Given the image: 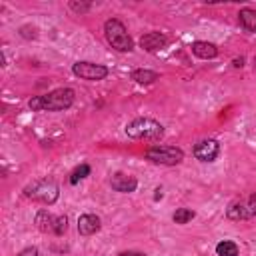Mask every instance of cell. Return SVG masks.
<instances>
[{"label": "cell", "mask_w": 256, "mask_h": 256, "mask_svg": "<svg viewBox=\"0 0 256 256\" xmlns=\"http://www.w3.org/2000/svg\"><path fill=\"white\" fill-rule=\"evenodd\" d=\"M154 198H156V200H158V198H162V190H160V188L156 190V196H154Z\"/></svg>", "instance_id": "cell-24"}, {"label": "cell", "mask_w": 256, "mask_h": 256, "mask_svg": "<svg viewBox=\"0 0 256 256\" xmlns=\"http://www.w3.org/2000/svg\"><path fill=\"white\" fill-rule=\"evenodd\" d=\"M194 218H196V212H194V210H190V208H178V210L172 214L174 224H180V226H184V224L192 222Z\"/></svg>", "instance_id": "cell-17"}, {"label": "cell", "mask_w": 256, "mask_h": 256, "mask_svg": "<svg viewBox=\"0 0 256 256\" xmlns=\"http://www.w3.org/2000/svg\"><path fill=\"white\" fill-rule=\"evenodd\" d=\"M192 54L196 56V58H200V60H214L216 56H218V46L216 44H212V42H202V40H198V42H192Z\"/></svg>", "instance_id": "cell-13"}, {"label": "cell", "mask_w": 256, "mask_h": 256, "mask_svg": "<svg viewBox=\"0 0 256 256\" xmlns=\"http://www.w3.org/2000/svg\"><path fill=\"white\" fill-rule=\"evenodd\" d=\"M34 224L40 232L44 234H52V236H64L68 230V218L64 214H52L48 210H38Z\"/></svg>", "instance_id": "cell-6"}, {"label": "cell", "mask_w": 256, "mask_h": 256, "mask_svg": "<svg viewBox=\"0 0 256 256\" xmlns=\"http://www.w3.org/2000/svg\"><path fill=\"white\" fill-rule=\"evenodd\" d=\"M20 36L26 38V40H30V38H38V30H36L34 26H22V28H20Z\"/></svg>", "instance_id": "cell-20"}, {"label": "cell", "mask_w": 256, "mask_h": 256, "mask_svg": "<svg viewBox=\"0 0 256 256\" xmlns=\"http://www.w3.org/2000/svg\"><path fill=\"white\" fill-rule=\"evenodd\" d=\"M104 36L116 52H132L134 50V40L128 34L126 26L118 18H110L104 22Z\"/></svg>", "instance_id": "cell-4"}, {"label": "cell", "mask_w": 256, "mask_h": 256, "mask_svg": "<svg viewBox=\"0 0 256 256\" xmlns=\"http://www.w3.org/2000/svg\"><path fill=\"white\" fill-rule=\"evenodd\" d=\"M124 132L128 138L144 142H160L164 138V126L154 118H134L126 124Z\"/></svg>", "instance_id": "cell-2"}, {"label": "cell", "mask_w": 256, "mask_h": 256, "mask_svg": "<svg viewBox=\"0 0 256 256\" xmlns=\"http://www.w3.org/2000/svg\"><path fill=\"white\" fill-rule=\"evenodd\" d=\"M74 100H76V92L72 88H56L46 94L30 98L28 108L32 112H62L72 108Z\"/></svg>", "instance_id": "cell-1"}, {"label": "cell", "mask_w": 256, "mask_h": 256, "mask_svg": "<svg viewBox=\"0 0 256 256\" xmlns=\"http://www.w3.org/2000/svg\"><path fill=\"white\" fill-rule=\"evenodd\" d=\"M102 228V222L96 214H82L78 218V234L80 236H94Z\"/></svg>", "instance_id": "cell-12"}, {"label": "cell", "mask_w": 256, "mask_h": 256, "mask_svg": "<svg viewBox=\"0 0 256 256\" xmlns=\"http://www.w3.org/2000/svg\"><path fill=\"white\" fill-rule=\"evenodd\" d=\"M234 66H236V68H242V66H244V58H240V60H234Z\"/></svg>", "instance_id": "cell-23"}, {"label": "cell", "mask_w": 256, "mask_h": 256, "mask_svg": "<svg viewBox=\"0 0 256 256\" xmlns=\"http://www.w3.org/2000/svg\"><path fill=\"white\" fill-rule=\"evenodd\" d=\"M130 80H134L136 84H154L156 80H160V74L154 72V70H144V68H138L134 72H130Z\"/></svg>", "instance_id": "cell-14"}, {"label": "cell", "mask_w": 256, "mask_h": 256, "mask_svg": "<svg viewBox=\"0 0 256 256\" xmlns=\"http://www.w3.org/2000/svg\"><path fill=\"white\" fill-rule=\"evenodd\" d=\"M216 254H218V256H240V248H238V244L232 242V240H222V242H218V246H216Z\"/></svg>", "instance_id": "cell-16"}, {"label": "cell", "mask_w": 256, "mask_h": 256, "mask_svg": "<svg viewBox=\"0 0 256 256\" xmlns=\"http://www.w3.org/2000/svg\"><path fill=\"white\" fill-rule=\"evenodd\" d=\"M22 194H24V198H28L32 202H38V204H44V206H52L60 198V186L52 178H40V180L30 182L22 190Z\"/></svg>", "instance_id": "cell-3"}, {"label": "cell", "mask_w": 256, "mask_h": 256, "mask_svg": "<svg viewBox=\"0 0 256 256\" xmlns=\"http://www.w3.org/2000/svg\"><path fill=\"white\" fill-rule=\"evenodd\" d=\"M144 158L158 166H178L184 160V150L178 146H150Z\"/></svg>", "instance_id": "cell-5"}, {"label": "cell", "mask_w": 256, "mask_h": 256, "mask_svg": "<svg viewBox=\"0 0 256 256\" xmlns=\"http://www.w3.org/2000/svg\"><path fill=\"white\" fill-rule=\"evenodd\" d=\"M254 70H256V58H254Z\"/></svg>", "instance_id": "cell-25"}, {"label": "cell", "mask_w": 256, "mask_h": 256, "mask_svg": "<svg viewBox=\"0 0 256 256\" xmlns=\"http://www.w3.org/2000/svg\"><path fill=\"white\" fill-rule=\"evenodd\" d=\"M118 256H148L144 252H138V250H126V252H120Z\"/></svg>", "instance_id": "cell-22"}, {"label": "cell", "mask_w": 256, "mask_h": 256, "mask_svg": "<svg viewBox=\"0 0 256 256\" xmlns=\"http://www.w3.org/2000/svg\"><path fill=\"white\" fill-rule=\"evenodd\" d=\"M140 46H142L146 52H160L162 48L168 46V38H166V34L154 30V32H148V34H144V36L140 38Z\"/></svg>", "instance_id": "cell-11"}, {"label": "cell", "mask_w": 256, "mask_h": 256, "mask_svg": "<svg viewBox=\"0 0 256 256\" xmlns=\"http://www.w3.org/2000/svg\"><path fill=\"white\" fill-rule=\"evenodd\" d=\"M68 8L76 14H86L92 10V4L90 2H68Z\"/></svg>", "instance_id": "cell-19"}, {"label": "cell", "mask_w": 256, "mask_h": 256, "mask_svg": "<svg viewBox=\"0 0 256 256\" xmlns=\"http://www.w3.org/2000/svg\"><path fill=\"white\" fill-rule=\"evenodd\" d=\"M72 74L86 82H100L110 74V70L102 64H94V62H76L72 66Z\"/></svg>", "instance_id": "cell-8"}, {"label": "cell", "mask_w": 256, "mask_h": 256, "mask_svg": "<svg viewBox=\"0 0 256 256\" xmlns=\"http://www.w3.org/2000/svg\"><path fill=\"white\" fill-rule=\"evenodd\" d=\"M192 154H194L196 160H200L204 164H210L220 156V142L214 140V138H204V140L194 144Z\"/></svg>", "instance_id": "cell-9"}, {"label": "cell", "mask_w": 256, "mask_h": 256, "mask_svg": "<svg viewBox=\"0 0 256 256\" xmlns=\"http://www.w3.org/2000/svg\"><path fill=\"white\" fill-rule=\"evenodd\" d=\"M18 256H38V248L36 246H30V248H24Z\"/></svg>", "instance_id": "cell-21"}, {"label": "cell", "mask_w": 256, "mask_h": 256, "mask_svg": "<svg viewBox=\"0 0 256 256\" xmlns=\"http://www.w3.org/2000/svg\"><path fill=\"white\" fill-rule=\"evenodd\" d=\"M110 186L114 192H120V194H132L136 192L138 188V178L132 176V174H126V172H114L110 176Z\"/></svg>", "instance_id": "cell-10"}, {"label": "cell", "mask_w": 256, "mask_h": 256, "mask_svg": "<svg viewBox=\"0 0 256 256\" xmlns=\"http://www.w3.org/2000/svg\"><path fill=\"white\" fill-rule=\"evenodd\" d=\"M90 172H92L90 164H80L78 168H74V170H72V174H70V184H72V186H74V184H78L80 180L88 178V176H90Z\"/></svg>", "instance_id": "cell-18"}, {"label": "cell", "mask_w": 256, "mask_h": 256, "mask_svg": "<svg viewBox=\"0 0 256 256\" xmlns=\"http://www.w3.org/2000/svg\"><path fill=\"white\" fill-rule=\"evenodd\" d=\"M256 216V194H248L242 198H236L226 208V218L232 222H244L252 220Z\"/></svg>", "instance_id": "cell-7"}, {"label": "cell", "mask_w": 256, "mask_h": 256, "mask_svg": "<svg viewBox=\"0 0 256 256\" xmlns=\"http://www.w3.org/2000/svg\"><path fill=\"white\" fill-rule=\"evenodd\" d=\"M238 22H240V26H242L244 30L256 34V10H252V8H242V10L238 12Z\"/></svg>", "instance_id": "cell-15"}]
</instances>
